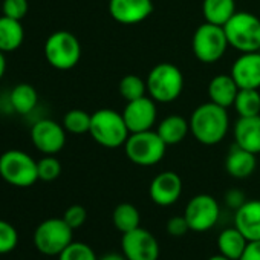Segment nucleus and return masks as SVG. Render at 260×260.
I'll return each instance as SVG.
<instances>
[{
	"mask_svg": "<svg viewBox=\"0 0 260 260\" xmlns=\"http://www.w3.org/2000/svg\"><path fill=\"white\" fill-rule=\"evenodd\" d=\"M190 134L204 146H216L222 143L230 128V116L226 107L213 101L198 106L190 115Z\"/></svg>",
	"mask_w": 260,
	"mask_h": 260,
	"instance_id": "nucleus-1",
	"label": "nucleus"
},
{
	"mask_svg": "<svg viewBox=\"0 0 260 260\" xmlns=\"http://www.w3.org/2000/svg\"><path fill=\"white\" fill-rule=\"evenodd\" d=\"M89 135L106 149L122 147L130 135V130L121 112L113 109H98L92 113Z\"/></svg>",
	"mask_w": 260,
	"mask_h": 260,
	"instance_id": "nucleus-2",
	"label": "nucleus"
},
{
	"mask_svg": "<svg viewBox=\"0 0 260 260\" xmlns=\"http://www.w3.org/2000/svg\"><path fill=\"white\" fill-rule=\"evenodd\" d=\"M146 84L152 100L161 104H170L176 101L184 90V75L178 66L164 61L150 69Z\"/></svg>",
	"mask_w": 260,
	"mask_h": 260,
	"instance_id": "nucleus-3",
	"label": "nucleus"
},
{
	"mask_svg": "<svg viewBox=\"0 0 260 260\" xmlns=\"http://www.w3.org/2000/svg\"><path fill=\"white\" fill-rule=\"evenodd\" d=\"M167 144L161 140L156 130H146V132L130 134L124 152L130 162L140 167H152L162 161L167 152Z\"/></svg>",
	"mask_w": 260,
	"mask_h": 260,
	"instance_id": "nucleus-4",
	"label": "nucleus"
},
{
	"mask_svg": "<svg viewBox=\"0 0 260 260\" xmlns=\"http://www.w3.org/2000/svg\"><path fill=\"white\" fill-rule=\"evenodd\" d=\"M0 178L13 187L28 188L39 181L37 161L23 150H7L0 155Z\"/></svg>",
	"mask_w": 260,
	"mask_h": 260,
	"instance_id": "nucleus-5",
	"label": "nucleus"
},
{
	"mask_svg": "<svg viewBox=\"0 0 260 260\" xmlns=\"http://www.w3.org/2000/svg\"><path fill=\"white\" fill-rule=\"evenodd\" d=\"M231 48L243 52L260 51V19L248 11H237L223 26Z\"/></svg>",
	"mask_w": 260,
	"mask_h": 260,
	"instance_id": "nucleus-6",
	"label": "nucleus"
},
{
	"mask_svg": "<svg viewBox=\"0 0 260 260\" xmlns=\"http://www.w3.org/2000/svg\"><path fill=\"white\" fill-rule=\"evenodd\" d=\"M45 58L58 71L74 69L81 58L80 40L69 31H55L45 42Z\"/></svg>",
	"mask_w": 260,
	"mask_h": 260,
	"instance_id": "nucleus-7",
	"label": "nucleus"
},
{
	"mask_svg": "<svg viewBox=\"0 0 260 260\" xmlns=\"http://www.w3.org/2000/svg\"><path fill=\"white\" fill-rule=\"evenodd\" d=\"M228 48L230 43L223 26L211 25L208 22H204L201 26H198L191 39V51L194 57L205 64L219 61Z\"/></svg>",
	"mask_w": 260,
	"mask_h": 260,
	"instance_id": "nucleus-8",
	"label": "nucleus"
},
{
	"mask_svg": "<svg viewBox=\"0 0 260 260\" xmlns=\"http://www.w3.org/2000/svg\"><path fill=\"white\" fill-rule=\"evenodd\" d=\"M74 230L64 222V219L51 217L43 220L34 231V245L39 252L49 257H58L60 252L71 243Z\"/></svg>",
	"mask_w": 260,
	"mask_h": 260,
	"instance_id": "nucleus-9",
	"label": "nucleus"
},
{
	"mask_svg": "<svg viewBox=\"0 0 260 260\" xmlns=\"http://www.w3.org/2000/svg\"><path fill=\"white\" fill-rule=\"evenodd\" d=\"M220 207L219 202L210 194L193 196L185 207V219L188 222L190 231L205 233L216 225L219 220Z\"/></svg>",
	"mask_w": 260,
	"mask_h": 260,
	"instance_id": "nucleus-10",
	"label": "nucleus"
},
{
	"mask_svg": "<svg viewBox=\"0 0 260 260\" xmlns=\"http://www.w3.org/2000/svg\"><path fill=\"white\" fill-rule=\"evenodd\" d=\"M66 134L63 124L51 118H42L31 127V141L40 153L57 155L66 144Z\"/></svg>",
	"mask_w": 260,
	"mask_h": 260,
	"instance_id": "nucleus-11",
	"label": "nucleus"
},
{
	"mask_svg": "<svg viewBox=\"0 0 260 260\" xmlns=\"http://www.w3.org/2000/svg\"><path fill=\"white\" fill-rule=\"evenodd\" d=\"M121 249L127 260H158L159 257L156 237L141 226L122 234Z\"/></svg>",
	"mask_w": 260,
	"mask_h": 260,
	"instance_id": "nucleus-12",
	"label": "nucleus"
},
{
	"mask_svg": "<svg viewBox=\"0 0 260 260\" xmlns=\"http://www.w3.org/2000/svg\"><path fill=\"white\" fill-rule=\"evenodd\" d=\"M121 113L124 116V121L130 130V134L152 130L158 118L156 101L152 100L149 95L134 101H127Z\"/></svg>",
	"mask_w": 260,
	"mask_h": 260,
	"instance_id": "nucleus-13",
	"label": "nucleus"
},
{
	"mask_svg": "<svg viewBox=\"0 0 260 260\" xmlns=\"http://www.w3.org/2000/svg\"><path fill=\"white\" fill-rule=\"evenodd\" d=\"M153 13L152 0H109V14L121 25H138Z\"/></svg>",
	"mask_w": 260,
	"mask_h": 260,
	"instance_id": "nucleus-14",
	"label": "nucleus"
},
{
	"mask_svg": "<svg viewBox=\"0 0 260 260\" xmlns=\"http://www.w3.org/2000/svg\"><path fill=\"white\" fill-rule=\"evenodd\" d=\"M231 77L239 89H260V52H243L231 66Z\"/></svg>",
	"mask_w": 260,
	"mask_h": 260,
	"instance_id": "nucleus-15",
	"label": "nucleus"
},
{
	"mask_svg": "<svg viewBox=\"0 0 260 260\" xmlns=\"http://www.w3.org/2000/svg\"><path fill=\"white\" fill-rule=\"evenodd\" d=\"M149 193L156 205L170 207L181 198L182 179L175 172H162L153 178Z\"/></svg>",
	"mask_w": 260,
	"mask_h": 260,
	"instance_id": "nucleus-16",
	"label": "nucleus"
},
{
	"mask_svg": "<svg viewBox=\"0 0 260 260\" xmlns=\"http://www.w3.org/2000/svg\"><path fill=\"white\" fill-rule=\"evenodd\" d=\"M234 144L254 155L260 153V115L239 116L234 124Z\"/></svg>",
	"mask_w": 260,
	"mask_h": 260,
	"instance_id": "nucleus-17",
	"label": "nucleus"
},
{
	"mask_svg": "<svg viewBox=\"0 0 260 260\" xmlns=\"http://www.w3.org/2000/svg\"><path fill=\"white\" fill-rule=\"evenodd\" d=\"M234 226L248 240H260V201H246L240 208H237Z\"/></svg>",
	"mask_w": 260,
	"mask_h": 260,
	"instance_id": "nucleus-18",
	"label": "nucleus"
},
{
	"mask_svg": "<svg viewBox=\"0 0 260 260\" xmlns=\"http://www.w3.org/2000/svg\"><path fill=\"white\" fill-rule=\"evenodd\" d=\"M255 166H257V161H255L254 153L239 147L237 144H233L225 159V169L231 178L245 179L254 173Z\"/></svg>",
	"mask_w": 260,
	"mask_h": 260,
	"instance_id": "nucleus-19",
	"label": "nucleus"
},
{
	"mask_svg": "<svg viewBox=\"0 0 260 260\" xmlns=\"http://www.w3.org/2000/svg\"><path fill=\"white\" fill-rule=\"evenodd\" d=\"M239 93V86L231 77V74H219L213 77L208 83V96L210 101L222 106V107H231L236 101V96Z\"/></svg>",
	"mask_w": 260,
	"mask_h": 260,
	"instance_id": "nucleus-20",
	"label": "nucleus"
},
{
	"mask_svg": "<svg viewBox=\"0 0 260 260\" xmlns=\"http://www.w3.org/2000/svg\"><path fill=\"white\" fill-rule=\"evenodd\" d=\"M156 132L167 146H176L190 134V122L181 115H169L156 127Z\"/></svg>",
	"mask_w": 260,
	"mask_h": 260,
	"instance_id": "nucleus-21",
	"label": "nucleus"
},
{
	"mask_svg": "<svg viewBox=\"0 0 260 260\" xmlns=\"http://www.w3.org/2000/svg\"><path fill=\"white\" fill-rule=\"evenodd\" d=\"M25 40L22 20L0 16V51L8 54L17 51Z\"/></svg>",
	"mask_w": 260,
	"mask_h": 260,
	"instance_id": "nucleus-22",
	"label": "nucleus"
},
{
	"mask_svg": "<svg viewBox=\"0 0 260 260\" xmlns=\"http://www.w3.org/2000/svg\"><path fill=\"white\" fill-rule=\"evenodd\" d=\"M13 112L19 115H29L39 103V93L34 86L28 83H20L13 87L8 96Z\"/></svg>",
	"mask_w": 260,
	"mask_h": 260,
	"instance_id": "nucleus-23",
	"label": "nucleus"
},
{
	"mask_svg": "<svg viewBox=\"0 0 260 260\" xmlns=\"http://www.w3.org/2000/svg\"><path fill=\"white\" fill-rule=\"evenodd\" d=\"M236 13V0H204L202 2V16L205 22L211 25L225 26Z\"/></svg>",
	"mask_w": 260,
	"mask_h": 260,
	"instance_id": "nucleus-24",
	"label": "nucleus"
},
{
	"mask_svg": "<svg viewBox=\"0 0 260 260\" xmlns=\"http://www.w3.org/2000/svg\"><path fill=\"white\" fill-rule=\"evenodd\" d=\"M246 243H248V239L236 226L223 230L217 237L219 252L231 260H240L246 248Z\"/></svg>",
	"mask_w": 260,
	"mask_h": 260,
	"instance_id": "nucleus-25",
	"label": "nucleus"
},
{
	"mask_svg": "<svg viewBox=\"0 0 260 260\" xmlns=\"http://www.w3.org/2000/svg\"><path fill=\"white\" fill-rule=\"evenodd\" d=\"M112 220L115 228L119 233H128L135 228L140 226L141 222V216L138 208L134 204H128V202H122L119 205L115 207L113 214H112Z\"/></svg>",
	"mask_w": 260,
	"mask_h": 260,
	"instance_id": "nucleus-26",
	"label": "nucleus"
},
{
	"mask_svg": "<svg viewBox=\"0 0 260 260\" xmlns=\"http://www.w3.org/2000/svg\"><path fill=\"white\" fill-rule=\"evenodd\" d=\"M233 106L239 116L260 115V92H258V89H239V93H237Z\"/></svg>",
	"mask_w": 260,
	"mask_h": 260,
	"instance_id": "nucleus-27",
	"label": "nucleus"
},
{
	"mask_svg": "<svg viewBox=\"0 0 260 260\" xmlns=\"http://www.w3.org/2000/svg\"><path fill=\"white\" fill-rule=\"evenodd\" d=\"M118 92H119L121 98L125 100V103L134 101V100H138V98L147 95V84L141 77H138L135 74H128L119 80Z\"/></svg>",
	"mask_w": 260,
	"mask_h": 260,
	"instance_id": "nucleus-28",
	"label": "nucleus"
},
{
	"mask_svg": "<svg viewBox=\"0 0 260 260\" xmlns=\"http://www.w3.org/2000/svg\"><path fill=\"white\" fill-rule=\"evenodd\" d=\"M90 119H92V115H89L86 110L72 109V110L66 112L61 124L66 128V132H69L72 135H83V134H89Z\"/></svg>",
	"mask_w": 260,
	"mask_h": 260,
	"instance_id": "nucleus-29",
	"label": "nucleus"
},
{
	"mask_svg": "<svg viewBox=\"0 0 260 260\" xmlns=\"http://www.w3.org/2000/svg\"><path fill=\"white\" fill-rule=\"evenodd\" d=\"M58 260H98L95 251L83 242H71L58 255Z\"/></svg>",
	"mask_w": 260,
	"mask_h": 260,
	"instance_id": "nucleus-30",
	"label": "nucleus"
},
{
	"mask_svg": "<svg viewBox=\"0 0 260 260\" xmlns=\"http://www.w3.org/2000/svg\"><path fill=\"white\" fill-rule=\"evenodd\" d=\"M37 172H39V181L52 182L60 176L61 164L55 158V155H45L42 159L37 161Z\"/></svg>",
	"mask_w": 260,
	"mask_h": 260,
	"instance_id": "nucleus-31",
	"label": "nucleus"
},
{
	"mask_svg": "<svg viewBox=\"0 0 260 260\" xmlns=\"http://www.w3.org/2000/svg\"><path fill=\"white\" fill-rule=\"evenodd\" d=\"M17 243H19V233L14 228V225L0 219V255L10 254L11 251H14Z\"/></svg>",
	"mask_w": 260,
	"mask_h": 260,
	"instance_id": "nucleus-32",
	"label": "nucleus"
},
{
	"mask_svg": "<svg viewBox=\"0 0 260 260\" xmlns=\"http://www.w3.org/2000/svg\"><path fill=\"white\" fill-rule=\"evenodd\" d=\"M29 5L28 0H4L2 2V16L22 20L28 14Z\"/></svg>",
	"mask_w": 260,
	"mask_h": 260,
	"instance_id": "nucleus-33",
	"label": "nucleus"
},
{
	"mask_svg": "<svg viewBox=\"0 0 260 260\" xmlns=\"http://www.w3.org/2000/svg\"><path fill=\"white\" fill-rule=\"evenodd\" d=\"M63 219H64V222H66L72 230H77V228H80V226L86 222V219H87V211H86V208L81 207V205H71V207L64 211Z\"/></svg>",
	"mask_w": 260,
	"mask_h": 260,
	"instance_id": "nucleus-34",
	"label": "nucleus"
},
{
	"mask_svg": "<svg viewBox=\"0 0 260 260\" xmlns=\"http://www.w3.org/2000/svg\"><path fill=\"white\" fill-rule=\"evenodd\" d=\"M188 231H190V226H188V222H187L185 216H173V217L169 219L167 233L170 236L179 237V236H184Z\"/></svg>",
	"mask_w": 260,
	"mask_h": 260,
	"instance_id": "nucleus-35",
	"label": "nucleus"
},
{
	"mask_svg": "<svg viewBox=\"0 0 260 260\" xmlns=\"http://www.w3.org/2000/svg\"><path fill=\"white\" fill-rule=\"evenodd\" d=\"M245 202H246V198H245L243 191H240L239 188H231L225 194V204L233 210L240 208Z\"/></svg>",
	"mask_w": 260,
	"mask_h": 260,
	"instance_id": "nucleus-36",
	"label": "nucleus"
},
{
	"mask_svg": "<svg viewBox=\"0 0 260 260\" xmlns=\"http://www.w3.org/2000/svg\"><path fill=\"white\" fill-rule=\"evenodd\" d=\"M240 260H260V240H248Z\"/></svg>",
	"mask_w": 260,
	"mask_h": 260,
	"instance_id": "nucleus-37",
	"label": "nucleus"
},
{
	"mask_svg": "<svg viewBox=\"0 0 260 260\" xmlns=\"http://www.w3.org/2000/svg\"><path fill=\"white\" fill-rule=\"evenodd\" d=\"M5 71H7V58H5V52L0 51V80L4 78Z\"/></svg>",
	"mask_w": 260,
	"mask_h": 260,
	"instance_id": "nucleus-38",
	"label": "nucleus"
},
{
	"mask_svg": "<svg viewBox=\"0 0 260 260\" xmlns=\"http://www.w3.org/2000/svg\"><path fill=\"white\" fill-rule=\"evenodd\" d=\"M98 260H127L124 255H121V254H115V252H110V254H106V255H103L101 258H98Z\"/></svg>",
	"mask_w": 260,
	"mask_h": 260,
	"instance_id": "nucleus-39",
	"label": "nucleus"
},
{
	"mask_svg": "<svg viewBox=\"0 0 260 260\" xmlns=\"http://www.w3.org/2000/svg\"><path fill=\"white\" fill-rule=\"evenodd\" d=\"M208 260H231V258H228V257H225V255H222V254L219 252V254H216V255L210 257Z\"/></svg>",
	"mask_w": 260,
	"mask_h": 260,
	"instance_id": "nucleus-40",
	"label": "nucleus"
},
{
	"mask_svg": "<svg viewBox=\"0 0 260 260\" xmlns=\"http://www.w3.org/2000/svg\"><path fill=\"white\" fill-rule=\"evenodd\" d=\"M258 52H260V51H258Z\"/></svg>",
	"mask_w": 260,
	"mask_h": 260,
	"instance_id": "nucleus-41",
	"label": "nucleus"
}]
</instances>
